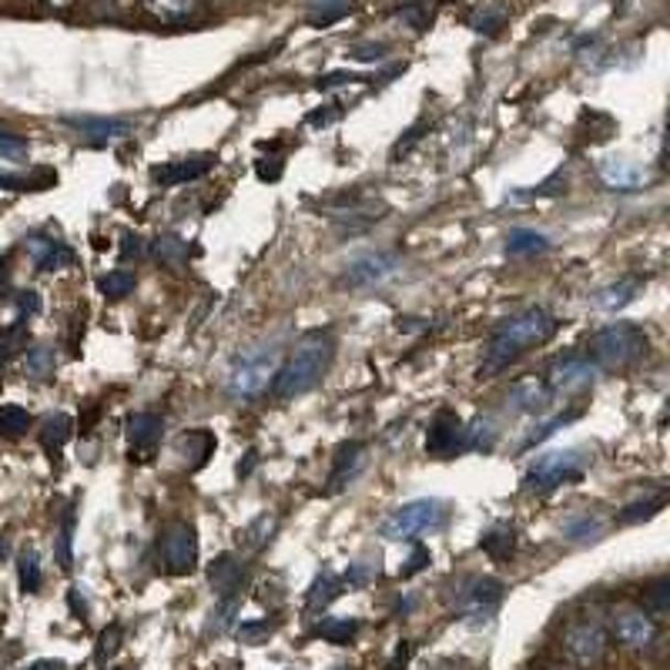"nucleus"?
Returning a JSON list of instances; mask_svg holds the SVG:
<instances>
[{
    "label": "nucleus",
    "mask_w": 670,
    "mask_h": 670,
    "mask_svg": "<svg viewBox=\"0 0 670 670\" xmlns=\"http://www.w3.org/2000/svg\"><path fill=\"white\" fill-rule=\"evenodd\" d=\"M556 332V318L543 309V305H530L517 315H510L507 322H499L493 339L486 346V359L479 366V379L499 376L510 363H517L523 353L543 346L550 335Z\"/></svg>",
    "instance_id": "obj_1"
},
{
    "label": "nucleus",
    "mask_w": 670,
    "mask_h": 670,
    "mask_svg": "<svg viewBox=\"0 0 670 670\" xmlns=\"http://www.w3.org/2000/svg\"><path fill=\"white\" fill-rule=\"evenodd\" d=\"M335 343L328 332H309L305 339H299V346L289 353V359L279 366L272 392L279 399H295L305 396L309 389L318 386V379L325 376L328 363H332Z\"/></svg>",
    "instance_id": "obj_2"
},
{
    "label": "nucleus",
    "mask_w": 670,
    "mask_h": 670,
    "mask_svg": "<svg viewBox=\"0 0 670 670\" xmlns=\"http://www.w3.org/2000/svg\"><path fill=\"white\" fill-rule=\"evenodd\" d=\"M282 366V346L279 343H262L251 346L248 353H241L235 359L231 379H228V392L231 399H259L272 389L275 372Z\"/></svg>",
    "instance_id": "obj_3"
},
{
    "label": "nucleus",
    "mask_w": 670,
    "mask_h": 670,
    "mask_svg": "<svg viewBox=\"0 0 670 670\" xmlns=\"http://www.w3.org/2000/svg\"><path fill=\"white\" fill-rule=\"evenodd\" d=\"M647 356V332L634 322H614L591 339V363L601 369H630Z\"/></svg>",
    "instance_id": "obj_4"
},
{
    "label": "nucleus",
    "mask_w": 670,
    "mask_h": 670,
    "mask_svg": "<svg viewBox=\"0 0 670 670\" xmlns=\"http://www.w3.org/2000/svg\"><path fill=\"white\" fill-rule=\"evenodd\" d=\"M450 520V502L446 499H415L406 507L392 510L382 520V537L386 540H415L423 533L443 530Z\"/></svg>",
    "instance_id": "obj_5"
},
{
    "label": "nucleus",
    "mask_w": 670,
    "mask_h": 670,
    "mask_svg": "<svg viewBox=\"0 0 670 670\" xmlns=\"http://www.w3.org/2000/svg\"><path fill=\"white\" fill-rule=\"evenodd\" d=\"M591 463H594L591 450H563V453L540 456V460L527 469L523 486H527L530 493H553L556 486L580 479Z\"/></svg>",
    "instance_id": "obj_6"
},
{
    "label": "nucleus",
    "mask_w": 670,
    "mask_h": 670,
    "mask_svg": "<svg viewBox=\"0 0 670 670\" xmlns=\"http://www.w3.org/2000/svg\"><path fill=\"white\" fill-rule=\"evenodd\" d=\"M502 594H507V586H502L496 576H476L463 586V594L456 597V617L460 620H489L496 614V607L502 604Z\"/></svg>",
    "instance_id": "obj_7"
},
{
    "label": "nucleus",
    "mask_w": 670,
    "mask_h": 670,
    "mask_svg": "<svg viewBox=\"0 0 670 670\" xmlns=\"http://www.w3.org/2000/svg\"><path fill=\"white\" fill-rule=\"evenodd\" d=\"M161 563L168 573H192L195 563H198V533L192 523H172L164 533H161Z\"/></svg>",
    "instance_id": "obj_8"
},
{
    "label": "nucleus",
    "mask_w": 670,
    "mask_h": 670,
    "mask_svg": "<svg viewBox=\"0 0 670 670\" xmlns=\"http://www.w3.org/2000/svg\"><path fill=\"white\" fill-rule=\"evenodd\" d=\"M563 650L576 667H594L607 653V630L597 620H576L563 634Z\"/></svg>",
    "instance_id": "obj_9"
},
{
    "label": "nucleus",
    "mask_w": 670,
    "mask_h": 670,
    "mask_svg": "<svg viewBox=\"0 0 670 670\" xmlns=\"http://www.w3.org/2000/svg\"><path fill=\"white\" fill-rule=\"evenodd\" d=\"M456 450H463V419L450 409L436 412V419L430 423L426 433V453L433 456H453Z\"/></svg>",
    "instance_id": "obj_10"
},
{
    "label": "nucleus",
    "mask_w": 670,
    "mask_h": 670,
    "mask_svg": "<svg viewBox=\"0 0 670 670\" xmlns=\"http://www.w3.org/2000/svg\"><path fill=\"white\" fill-rule=\"evenodd\" d=\"M614 634L624 647L630 650H644L657 640V624L647 610H620L614 620Z\"/></svg>",
    "instance_id": "obj_11"
},
{
    "label": "nucleus",
    "mask_w": 670,
    "mask_h": 670,
    "mask_svg": "<svg viewBox=\"0 0 670 670\" xmlns=\"http://www.w3.org/2000/svg\"><path fill=\"white\" fill-rule=\"evenodd\" d=\"M215 168V158L202 154V158H185V161H168V164H158L154 168V182L158 185H188V182H198L205 179Z\"/></svg>",
    "instance_id": "obj_12"
},
{
    "label": "nucleus",
    "mask_w": 670,
    "mask_h": 670,
    "mask_svg": "<svg viewBox=\"0 0 670 670\" xmlns=\"http://www.w3.org/2000/svg\"><path fill=\"white\" fill-rule=\"evenodd\" d=\"M396 266H399L396 256H363L346 269V275L339 282H343V289H366V285L382 282Z\"/></svg>",
    "instance_id": "obj_13"
},
{
    "label": "nucleus",
    "mask_w": 670,
    "mask_h": 670,
    "mask_svg": "<svg viewBox=\"0 0 670 670\" xmlns=\"http://www.w3.org/2000/svg\"><path fill=\"white\" fill-rule=\"evenodd\" d=\"M597 379V369L594 363H583V359H556L553 369H550V389L553 392H573V389H586Z\"/></svg>",
    "instance_id": "obj_14"
},
{
    "label": "nucleus",
    "mask_w": 670,
    "mask_h": 670,
    "mask_svg": "<svg viewBox=\"0 0 670 670\" xmlns=\"http://www.w3.org/2000/svg\"><path fill=\"white\" fill-rule=\"evenodd\" d=\"M553 402V389L540 379V376H527V379H517L514 389H510V406L527 412V415H540L547 412Z\"/></svg>",
    "instance_id": "obj_15"
},
{
    "label": "nucleus",
    "mask_w": 670,
    "mask_h": 670,
    "mask_svg": "<svg viewBox=\"0 0 670 670\" xmlns=\"http://www.w3.org/2000/svg\"><path fill=\"white\" fill-rule=\"evenodd\" d=\"M67 125H71L74 131H80L95 148L111 144V141H121V138H128V134L134 131L128 121H118V118H67Z\"/></svg>",
    "instance_id": "obj_16"
},
{
    "label": "nucleus",
    "mask_w": 670,
    "mask_h": 670,
    "mask_svg": "<svg viewBox=\"0 0 670 670\" xmlns=\"http://www.w3.org/2000/svg\"><path fill=\"white\" fill-rule=\"evenodd\" d=\"M241 580H245V566L235 553H221L208 563V583L218 597H231L241 591Z\"/></svg>",
    "instance_id": "obj_17"
},
{
    "label": "nucleus",
    "mask_w": 670,
    "mask_h": 670,
    "mask_svg": "<svg viewBox=\"0 0 670 670\" xmlns=\"http://www.w3.org/2000/svg\"><path fill=\"white\" fill-rule=\"evenodd\" d=\"M479 550H483L489 560H496V563L510 560L514 550H517V527H514L510 520H496V523H489V527L479 533Z\"/></svg>",
    "instance_id": "obj_18"
},
{
    "label": "nucleus",
    "mask_w": 670,
    "mask_h": 670,
    "mask_svg": "<svg viewBox=\"0 0 670 670\" xmlns=\"http://www.w3.org/2000/svg\"><path fill=\"white\" fill-rule=\"evenodd\" d=\"M138 4L161 24H185L202 11V0H138Z\"/></svg>",
    "instance_id": "obj_19"
},
{
    "label": "nucleus",
    "mask_w": 670,
    "mask_h": 670,
    "mask_svg": "<svg viewBox=\"0 0 670 670\" xmlns=\"http://www.w3.org/2000/svg\"><path fill=\"white\" fill-rule=\"evenodd\" d=\"M128 443H131V453L148 456L161 443V415H154V412L131 415L128 419Z\"/></svg>",
    "instance_id": "obj_20"
},
{
    "label": "nucleus",
    "mask_w": 670,
    "mask_h": 670,
    "mask_svg": "<svg viewBox=\"0 0 670 670\" xmlns=\"http://www.w3.org/2000/svg\"><path fill=\"white\" fill-rule=\"evenodd\" d=\"M28 248H31L34 266H37L41 272H61V269H67V266L74 262L71 248H64L61 241H54V238H47V235H34V238L28 241Z\"/></svg>",
    "instance_id": "obj_21"
},
{
    "label": "nucleus",
    "mask_w": 670,
    "mask_h": 670,
    "mask_svg": "<svg viewBox=\"0 0 670 670\" xmlns=\"http://www.w3.org/2000/svg\"><path fill=\"white\" fill-rule=\"evenodd\" d=\"M601 179L610 185V188H620V192H634V188H644L647 185V172L637 164H627V161H607L601 168Z\"/></svg>",
    "instance_id": "obj_22"
},
{
    "label": "nucleus",
    "mask_w": 670,
    "mask_h": 670,
    "mask_svg": "<svg viewBox=\"0 0 670 670\" xmlns=\"http://www.w3.org/2000/svg\"><path fill=\"white\" fill-rule=\"evenodd\" d=\"M359 466H363V443L339 446V453H335V460H332V479H328V486L332 489H343L359 473Z\"/></svg>",
    "instance_id": "obj_23"
},
{
    "label": "nucleus",
    "mask_w": 670,
    "mask_h": 670,
    "mask_svg": "<svg viewBox=\"0 0 670 670\" xmlns=\"http://www.w3.org/2000/svg\"><path fill=\"white\" fill-rule=\"evenodd\" d=\"M604 520L594 517V514H573L560 523V533L570 540V543H591V540H601L604 537Z\"/></svg>",
    "instance_id": "obj_24"
},
{
    "label": "nucleus",
    "mask_w": 670,
    "mask_h": 670,
    "mask_svg": "<svg viewBox=\"0 0 670 670\" xmlns=\"http://www.w3.org/2000/svg\"><path fill=\"white\" fill-rule=\"evenodd\" d=\"M463 446L479 453H489L496 446V423L489 415H476L469 426H463Z\"/></svg>",
    "instance_id": "obj_25"
},
{
    "label": "nucleus",
    "mask_w": 670,
    "mask_h": 670,
    "mask_svg": "<svg viewBox=\"0 0 670 670\" xmlns=\"http://www.w3.org/2000/svg\"><path fill=\"white\" fill-rule=\"evenodd\" d=\"M343 580L339 576H332L328 570L325 573H318L315 576V583H312V591H309V597H305V604H309V610H318V607H325V604H332L335 597L343 594Z\"/></svg>",
    "instance_id": "obj_26"
},
{
    "label": "nucleus",
    "mask_w": 670,
    "mask_h": 670,
    "mask_svg": "<svg viewBox=\"0 0 670 670\" xmlns=\"http://www.w3.org/2000/svg\"><path fill=\"white\" fill-rule=\"evenodd\" d=\"M31 430V412L24 406H0V436L4 440H21Z\"/></svg>",
    "instance_id": "obj_27"
},
{
    "label": "nucleus",
    "mask_w": 670,
    "mask_h": 670,
    "mask_svg": "<svg viewBox=\"0 0 670 670\" xmlns=\"http://www.w3.org/2000/svg\"><path fill=\"white\" fill-rule=\"evenodd\" d=\"M576 415H580V409H566V412H556V415H550L543 426H537L527 440H523V446H520V453H527V450H533V446H540L543 440H550L556 430H563V426H570V423H576Z\"/></svg>",
    "instance_id": "obj_28"
},
{
    "label": "nucleus",
    "mask_w": 670,
    "mask_h": 670,
    "mask_svg": "<svg viewBox=\"0 0 670 670\" xmlns=\"http://www.w3.org/2000/svg\"><path fill=\"white\" fill-rule=\"evenodd\" d=\"M67 440H71V415H64V412L47 415V419H44V426H41V446H47V450H61Z\"/></svg>",
    "instance_id": "obj_29"
},
{
    "label": "nucleus",
    "mask_w": 670,
    "mask_h": 670,
    "mask_svg": "<svg viewBox=\"0 0 670 670\" xmlns=\"http://www.w3.org/2000/svg\"><path fill=\"white\" fill-rule=\"evenodd\" d=\"M547 248H550V241L543 235H537V231H527V228H520V231H514L507 238V256H514V259L537 256V251H547Z\"/></svg>",
    "instance_id": "obj_30"
},
{
    "label": "nucleus",
    "mask_w": 670,
    "mask_h": 670,
    "mask_svg": "<svg viewBox=\"0 0 670 670\" xmlns=\"http://www.w3.org/2000/svg\"><path fill=\"white\" fill-rule=\"evenodd\" d=\"M359 630V620H349V617H332V620H322L315 627V637L328 640V644H349Z\"/></svg>",
    "instance_id": "obj_31"
},
{
    "label": "nucleus",
    "mask_w": 670,
    "mask_h": 670,
    "mask_svg": "<svg viewBox=\"0 0 670 670\" xmlns=\"http://www.w3.org/2000/svg\"><path fill=\"white\" fill-rule=\"evenodd\" d=\"M634 295H637V285H634V279H630V282L604 285V289L597 292V302H601V309H607V312H620L627 302H634Z\"/></svg>",
    "instance_id": "obj_32"
},
{
    "label": "nucleus",
    "mask_w": 670,
    "mask_h": 670,
    "mask_svg": "<svg viewBox=\"0 0 670 670\" xmlns=\"http://www.w3.org/2000/svg\"><path fill=\"white\" fill-rule=\"evenodd\" d=\"M644 607L650 617H663L670 610V580L667 576H657L647 591H644Z\"/></svg>",
    "instance_id": "obj_33"
},
{
    "label": "nucleus",
    "mask_w": 670,
    "mask_h": 670,
    "mask_svg": "<svg viewBox=\"0 0 670 670\" xmlns=\"http://www.w3.org/2000/svg\"><path fill=\"white\" fill-rule=\"evenodd\" d=\"M18 576H21V591L37 594L41 591V556L34 550H24L18 560Z\"/></svg>",
    "instance_id": "obj_34"
},
{
    "label": "nucleus",
    "mask_w": 670,
    "mask_h": 670,
    "mask_svg": "<svg viewBox=\"0 0 670 670\" xmlns=\"http://www.w3.org/2000/svg\"><path fill=\"white\" fill-rule=\"evenodd\" d=\"M101 292H105V299H111V302L131 295V292H134V272H128V269H115V272L101 275Z\"/></svg>",
    "instance_id": "obj_35"
},
{
    "label": "nucleus",
    "mask_w": 670,
    "mask_h": 670,
    "mask_svg": "<svg viewBox=\"0 0 670 670\" xmlns=\"http://www.w3.org/2000/svg\"><path fill=\"white\" fill-rule=\"evenodd\" d=\"M154 259L164 262V266H182V262L188 259V248H185L182 238H175V235H161V238L154 241Z\"/></svg>",
    "instance_id": "obj_36"
},
{
    "label": "nucleus",
    "mask_w": 670,
    "mask_h": 670,
    "mask_svg": "<svg viewBox=\"0 0 670 670\" xmlns=\"http://www.w3.org/2000/svg\"><path fill=\"white\" fill-rule=\"evenodd\" d=\"M74 507H67L64 520H61V533H57V563L61 570H71L74 563Z\"/></svg>",
    "instance_id": "obj_37"
},
{
    "label": "nucleus",
    "mask_w": 670,
    "mask_h": 670,
    "mask_svg": "<svg viewBox=\"0 0 670 670\" xmlns=\"http://www.w3.org/2000/svg\"><path fill=\"white\" fill-rule=\"evenodd\" d=\"M24 372H28L31 379H47V376L54 372V353L44 349V346L28 349V356H24Z\"/></svg>",
    "instance_id": "obj_38"
},
{
    "label": "nucleus",
    "mask_w": 670,
    "mask_h": 670,
    "mask_svg": "<svg viewBox=\"0 0 670 670\" xmlns=\"http://www.w3.org/2000/svg\"><path fill=\"white\" fill-rule=\"evenodd\" d=\"M235 614H238V594L221 597L218 610H215V614H212V620H208V634H225V630L231 627Z\"/></svg>",
    "instance_id": "obj_39"
},
{
    "label": "nucleus",
    "mask_w": 670,
    "mask_h": 670,
    "mask_svg": "<svg viewBox=\"0 0 670 670\" xmlns=\"http://www.w3.org/2000/svg\"><path fill=\"white\" fill-rule=\"evenodd\" d=\"M660 507H663V496H650L647 502H644V499H637V502H630V507H624V510H620V523H637V520H647V517H653Z\"/></svg>",
    "instance_id": "obj_40"
},
{
    "label": "nucleus",
    "mask_w": 670,
    "mask_h": 670,
    "mask_svg": "<svg viewBox=\"0 0 670 670\" xmlns=\"http://www.w3.org/2000/svg\"><path fill=\"white\" fill-rule=\"evenodd\" d=\"M28 141L21 138V134H14V131H4L0 128V158H11V161H21V158H28Z\"/></svg>",
    "instance_id": "obj_41"
},
{
    "label": "nucleus",
    "mask_w": 670,
    "mask_h": 670,
    "mask_svg": "<svg viewBox=\"0 0 670 670\" xmlns=\"http://www.w3.org/2000/svg\"><path fill=\"white\" fill-rule=\"evenodd\" d=\"M426 566H430V553H426L423 547H415V550L409 553L406 566H399V576H402V580H409V576H415L419 570H426Z\"/></svg>",
    "instance_id": "obj_42"
},
{
    "label": "nucleus",
    "mask_w": 670,
    "mask_h": 670,
    "mask_svg": "<svg viewBox=\"0 0 670 670\" xmlns=\"http://www.w3.org/2000/svg\"><path fill=\"white\" fill-rule=\"evenodd\" d=\"M499 24H502V11H483V14L473 21V28H476L479 34H486V37H493V34L499 31Z\"/></svg>",
    "instance_id": "obj_43"
},
{
    "label": "nucleus",
    "mask_w": 670,
    "mask_h": 670,
    "mask_svg": "<svg viewBox=\"0 0 670 670\" xmlns=\"http://www.w3.org/2000/svg\"><path fill=\"white\" fill-rule=\"evenodd\" d=\"M118 640H121V627L115 624V627H108V630L101 634V640H98V660L111 657V653L118 650Z\"/></svg>",
    "instance_id": "obj_44"
},
{
    "label": "nucleus",
    "mask_w": 670,
    "mask_h": 670,
    "mask_svg": "<svg viewBox=\"0 0 670 670\" xmlns=\"http://www.w3.org/2000/svg\"><path fill=\"white\" fill-rule=\"evenodd\" d=\"M426 131H430V125H426V121H419V125H415L412 131H406V138H399V144H396L392 158H402V154H406V151H409V148H412V144L419 141V138L426 134Z\"/></svg>",
    "instance_id": "obj_45"
},
{
    "label": "nucleus",
    "mask_w": 670,
    "mask_h": 670,
    "mask_svg": "<svg viewBox=\"0 0 670 670\" xmlns=\"http://www.w3.org/2000/svg\"><path fill=\"white\" fill-rule=\"evenodd\" d=\"M335 118H339V108H335V105H325V108H315V111L305 118V125H312V128H328Z\"/></svg>",
    "instance_id": "obj_46"
},
{
    "label": "nucleus",
    "mask_w": 670,
    "mask_h": 670,
    "mask_svg": "<svg viewBox=\"0 0 670 670\" xmlns=\"http://www.w3.org/2000/svg\"><path fill=\"white\" fill-rule=\"evenodd\" d=\"M356 80H363V77H359V74H349V71H339V74H328V77H322V80H318V91L339 88V84H356Z\"/></svg>",
    "instance_id": "obj_47"
},
{
    "label": "nucleus",
    "mask_w": 670,
    "mask_h": 670,
    "mask_svg": "<svg viewBox=\"0 0 670 670\" xmlns=\"http://www.w3.org/2000/svg\"><path fill=\"white\" fill-rule=\"evenodd\" d=\"M269 630H272L269 624H241V627H238V637L248 640V644H259Z\"/></svg>",
    "instance_id": "obj_48"
},
{
    "label": "nucleus",
    "mask_w": 670,
    "mask_h": 670,
    "mask_svg": "<svg viewBox=\"0 0 670 670\" xmlns=\"http://www.w3.org/2000/svg\"><path fill=\"white\" fill-rule=\"evenodd\" d=\"M386 54H389L386 44H369V47H356V51H353V61H379V57H386Z\"/></svg>",
    "instance_id": "obj_49"
},
{
    "label": "nucleus",
    "mask_w": 670,
    "mask_h": 670,
    "mask_svg": "<svg viewBox=\"0 0 670 670\" xmlns=\"http://www.w3.org/2000/svg\"><path fill=\"white\" fill-rule=\"evenodd\" d=\"M259 175H262V182H279V175H282V161H259Z\"/></svg>",
    "instance_id": "obj_50"
},
{
    "label": "nucleus",
    "mask_w": 670,
    "mask_h": 670,
    "mask_svg": "<svg viewBox=\"0 0 670 670\" xmlns=\"http://www.w3.org/2000/svg\"><path fill=\"white\" fill-rule=\"evenodd\" d=\"M409 653H412V647H409V644H399V647H396V657H392V663H389V670H406Z\"/></svg>",
    "instance_id": "obj_51"
},
{
    "label": "nucleus",
    "mask_w": 670,
    "mask_h": 670,
    "mask_svg": "<svg viewBox=\"0 0 670 670\" xmlns=\"http://www.w3.org/2000/svg\"><path fill=\"white\" fill-rule=\"evenodd\" d=\"M24 670H64V660H34L31 667Z\"/></svg>",
    "instance_id": "obj_52"
},
{
    "label": "nucleus",
    "mask_w": 670,
    "mask_h": 670,
    "mask_svg": "<svg viewBox=\"0 0 670 670\" xmlns=\"http://www.w3.org/2000/svg\"><path fill=\"white\" fill-rule=\"evenodd\" d=\"M138 248H141V245H138V241H134V238L128 235V238H125V245H121V256H125V259H131V251H134V256H138Z\"/></svg>",
    "instance_id": "obj_53"
},
{
    "label": "nucleus",
    "mask_w": 670,
    "mask_h": 670,
    "mask_svg": "<svg viewBox=\"0 0 670 670\" xmlns=\"http://www.w3.org/2000/svg\"><path fill=\"white\" fill-rule=\"evenodd\" d=\"M44 4L54 11H67V8H74V0H44Z\"/></svg>",
    "instance_id": "obj_54"
},
{
    "label": "nucleus",
    "mask_w": 670,
    "mask_h": 670,
    "mask_svg": "<svg viewBox=\"0 0 670 670\" xmlns=\"http://www.w3.org/2000/svg\"><path fill=\"white\" fill-rule=\"evenodd\" d=\"M433 670H463V667H456V663H436Z\"/></svg>",
    "instance_id": "obj_55"
},
{
    "label": "nucleus",
    "mask_w": 670,
    "mask_h": 670,
    "mask_svg": "<svg viewBox=\"0 0 670 670\" xmlns=\"http://www.w3.org/2000/svg\"><path fill=\"white\" fill-rule=\"evenodd\" d=\"M4 550H8V540H0V556H4Z\"/></svg>",
    "instance_id": "obj_56"
},
{
    "label": "nucleus",
    "mask_w": 670,
    "mask_h": 670,
    "mask_svg": "<svg viewBox=\"0 0 670 670\" xmlns=\"http://www.w3.org/2000/svg\"><path fill=\"white\" fill-rule=\"evenodd\" d=\"M540 670H563V667H540Z\"/></svg>",
    "instance_id": "obj_57"
}]
</instances>
